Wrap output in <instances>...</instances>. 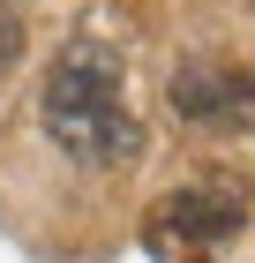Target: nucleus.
I'll return each instance as SVG.
<instances>
[{
	"label": "nucleus",
	"instance_id": "1",
	"mask_svg": "<svg viewBox=\"0 0 255 263\" xmlns=\"http://www.w3.org/2000/svg\"><path fill=\"white\" fill-rule=\"evenodd\" d=\"M38 113H45V136L75 165H128L143 151V121L128 113V68L98 38H68L53 53Z\"/></svg>",
	"mask_w": 255,
	"mask_h": 263
},
{
	"label": "nucleus",
	"instance_id": "2",
	"mask_svg": "<svg viewBox=\"0 0 255 263\" xmlns=\"http://www.w3.org/2000/svg\"><path fill=\"white\" fill-rule=\"evenodd\" d=\"M165 98H173V113L188 128L240 136V128H255V68H240V61H188V68H173Z\"/></svg>",
	"mask_w": 255,
	"mask_h": 263
},
{
	"label": "nucleus",
	"instance_id": "3",
	"mask_svg": "<svg viewBox=\"0 0 255 263\" xmlns=\"http://www.w3.org/2000/svg\"><path fill=\"white\" fill-rule=\"evenodd\" d=\"M240 226H248V188L240 181H195V188H180V196L158 203L150 241H165V248H218V241H233Z\"/></svg>",
	"mask_w": 255,
	"mask_h": 263
},
{
	"label": "nucleus",
	"instance_id": "4",
	"mask_svg": "<svg viewBox=\"0 0 255 263\" xmlns=\"http://www.w3.org/2000/svg\"><path fill=\"white\" fill-rule=\"evenodd\" d=\"M15 61H23V15L0 0V83L15 76Z\"/></svg>",
	"mask_w": 255,
	"mask_h": 263
}]
</instances>
